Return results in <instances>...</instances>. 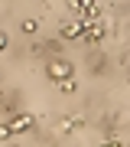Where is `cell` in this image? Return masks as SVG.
I'll use <instances>...</instances> for the list:
<instances>
[{
  "instance_id": "cell-2",
  "label": "cell",
  "mask_w": 130,
  "mask_h": 147,
  "mask_svg": "<svg viewBox=\"0 0 130 147\" xmlns=\"http://www.w3.org/2000/svg\"><path fill=\"white\" fill-rule=\"evenodd\" d=\"M75 127H81V118H65L62 121V131H75Z\"/></svg>"
},
{
  "instance_id": "cell-4",
  "label": "cell",
  "mask_w": 130,
  "mask_h": 147,
  "mask_svg": "<svg viewBox=\"0 0 130 147\" xmlns=\"http://www.w3.org/2000/svg\"><path fill=\"white\" fill-rule=\"evenodd\" d=\"M7 46V36H3V33H0V49H3Z\"/></svg>"
},
{
  "instance_id": "cell-3",
  "label": "cell",
  "mask_w": 130,
  "mask_h": 147,
  "mask_svg": "<svg viewBox=\"0 0 130 147\" xmlns=\"http://www.w3.org/2000/svg\"><path fill=\"white\" fill-rule=\"evenodd\" d=\"M20 30H23V33H36V20H23Z\"/></svg>"
},
{
  "instance_id": "cell-1",
  "label": "cell",
  "mask_w": 130,
  "mask_h": 147,
  "mask_svg": "<svg viewBox=\"0 0 130 147\" xmlns=\"http://www.w3.org/2000/svg\"><path fill=\"white\" fill-rule=\"evenodd\" d=\"M81 33V23H65L62 26V36H78Z\"/></svg>"
}]
</instances>
